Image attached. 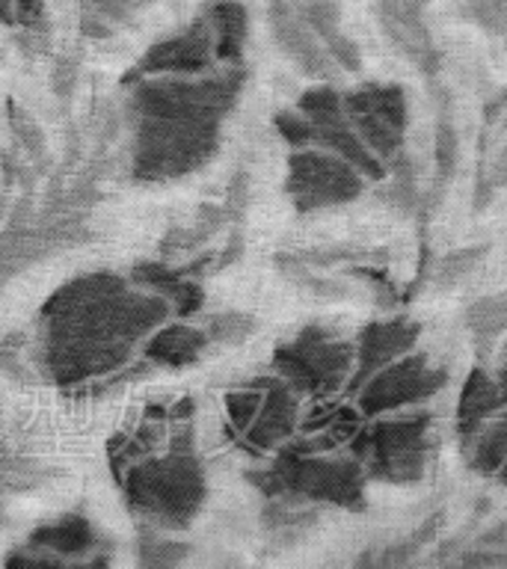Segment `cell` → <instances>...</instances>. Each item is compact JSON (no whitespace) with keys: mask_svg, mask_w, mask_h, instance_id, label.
Listing matches in <instances>:
<instances>
[{"mask_svg":"<svg viewBox=\"0 0 507 569\" xmlns=\"http://www.w3.org/2000/svg\"><path fill=\"white\" fill-rule=\"evenodd\" d=\"M169 315V300L119 276L96 273L53 293L42 311V362L53 382L74 386L122 368L133 347Z\"/></svg>","mask_w":507,"mask_h":569,"instance_id":"6da1fadb","label":"cell"},{"mask_svg":"<svg viewBox=\"0 0 507 569\" xmlns=\"http://www.w3.org/2000/svg\"><path fill=\"white\" fill-rule=\"evenodd\" d=\"M243 74L142 80L131 98L133 172L146 181L187 176L211 158L222 119L238 101Z\"/></svg>","mask_w":507,"mask_h":569,"instance_id":"7a4b0ae2","label":"cell"},{"mask_svg":"<svg viewBox=\"0 0 507 569\" xmlns=\"http://www.w3.org/2000/svg\"><path fill=\"white\" fill-rule=\"evenodd\" d=\"M122 489L137 516L160 528H185L205 501V475L190 448V433L172 436L163 457L133 462Z\"/></svg>","mask_w":507,"mask_h":569,"instance_id":"3957f363","label":"cell"},{"mask_svg":"<svg viewBox=\"0 0 507 569\" xmlns=\"http://www.w3.org/2000/svg\"><path fill=\"white\" fill-rule=\"evenodd\" d=\"M267 498H300L315 505H336L345 510H365V469L356 457H324V453L282 451L267 471L252 475Z\"/></svg>","mask_w":507,"mask_h":569,"instance_id":"277c9868","label":"cell"},{"mask_svg":"<svg viewBox=\"0 0 507 569\" xmlns=\"http://www.w3.org/2000/svg\"><path fill=\"white\" fill-rule=\"evenodd\" d=\"M430 412L374 421L371 427H359L350 436V451L362 462L365 478L409 487L425 478L430 462Z\"/></svg>","mask_w":507,"mask_h":569,"instance_id":"5b68a950","label":"cell"},{"mask_svg":"<svg viewBox=\"0 0 507 569\" xmlns=\"http://www.w3.org/2000/svg\"><path fill=\"white\" fill-rule=\"evenodd\" d=\"M356 347L327 327H306L276 347L274 368L297 395L329 398L354 377Z\"/></svg>","mask_w":507,"mask_h":569,"instance_id":"8992f818","label":"cell"},{"mask_svg":"<svg viewBox=\"0 0 507 569\" xmlns=\"http://www.w3.org/2000/svg\"><path fill=\"white\" fill-rule=\"evenodd\" d=\"M365 190V176L327 149H297L288 158L285 193L300 213L356 202Z\"/></svg>","mask_w":507,"mask_h":569,"instance_id":"52a82bcc","label":"cell"},{"mask_svg":"<svg viewBox=\"0 0 507 569\" xmlns=\"http://www.w3.org/2000/svg\"><path fill=\"white\" fill-rule=\"evenodd\" d=\"M345 116L359 140L368 146L382 167L404 151V131H407L409 107L407 92L400 83H362L341 96Z\"/></svg>","mask_w":507,"mask_h":569,"instance_id":"ba28073f","label":"cell"},{"mask_svg":"<svg viewBox=\"0 0 507 569\" xmlns=\"http://www.w3.org/2000/svg\"><path fill=\"white\" fill-rule=\"evenodd\" d=\"M448 371L434 365L427 353L400 356L356 389V403H359V416L362 418H380L395 409L412 407V403H425L439 389H445Z\"/></svg>","mask_w":507,"mask_h":569,"instance_id":"9c48e42d","label":"cell"},{"mask_svg":"<svg viewBox=\"0 0 507 569\" xmlns=\"http://www.w3.org/2000/svg\"><path fill=\"white\" fill-rule=\"evenodd\" d=\"M418 336H421V323L412 318H389L365 323L359 338H356V365L354 377H350V391L362 386L371 373L386 368L389 362L407 356L416 347Z\"/></svg>","mask_w":507,"mask_h":569,"instance_id":"30bf717a","label":"cell"},{"mask_svg":"<svg viewBox=\"0 0 507 569\" xmlns=\"http://www.w3.org/2000/svg\"><path fill=\"white\" fill-rule=\"evenodd\" d=\"M421 7L425 3L418 0H377V18H380L386 39L395 44V51L404 53L409 62H416L427 78H434L443 57L436 51L430 30L425 27Z\"/></svg>","mask_w":507,"mask_h":569,"instance_id":"8fae6325","label":"cell"},{"mask_svg":"<svg viewBox=\"0 0 507 569\" xmlns=\"http://www.w3.org/2000/svg\"><path fill=\"white\" fill-rule=\"evenodd\" d=\"M297 416H300V398H297V391L285 380H267L265 377V398H261V407H258L256 418L240 433V442L252 453L276 451L297 430Z\"/></svg>","mask_w":507,"mask_h":569,"instance_id":"7c38bea8","label":"cell"},{"mask_svg":"<svg viewBox=\"0 0 507 569\" xmlns=\"http://www.w3.org/2000/svg\"><path fill=\"white\" fill-rule=\"evenodd\" d=\"M213 60H217L213 33L208 18H205V21H196L185 33L155 44L146 53V60L140 62V74H199V71L211 69Z\"/></svg>","mask_w":507,"mask_h":569,"instance_id":"4fadbf2b","label":"cell"},{"mask_svg":"<svg viewBox=\"0 0 507 569\" xmlns=\"http://www.w3.org/2000/svg\"><path fill=\"white\" fill-rule=\"evenodd\" d=\"M274 30L285 53L300 66L311 78H329L332 74V57L327 48H320L318 33L311 30L309 21L300 16H294L288 9L276 7L274 12Z\"/></svg>","mask_w":507,"mask_h":569,"instance_id":"5bb4252c","label":"cell"},{"mask_svg":"<svg viewBox=\"0 0 507 569\" xmlns=\"http://www.w3.org/2000/svg\"><path fill=\"white\" fill-rule=\"evenodd\" d=\"M507 400L498 389V380H493L484 368H471L469 377L463 380L460 400H457V436L460 448L471 442V436L478 433L480 425L496 416L498 409H505Z\"/></svg>","mask_w":507,"mask_h":569,"instance_id":"9a60e30c","label":"cell"},{"mask_svg":"<svg viewBox=\"0 0 507 569\" xmlns=\"http://www.w3.org/2000/svg\"><path fill=\"white\" fill-rule=\"evenodd\" d=\"M306 21L318 33L332 62H338L345 71H362V53H359L350 36L341 33V7H338V0H311L309 9H306Z\"/></svg>","mask_w":507,"mask_h":569,"instance_id":"2e32d148","label":"cell"},{"mask_svg":"<svg viewBox=\"0 0 507 569\" xmlns=\"http://www.w3.org/2000/svg\"><path fill=\"white\" fill-rule=\"evenodd\" d=\"M208 345V336L202 329L193 327H158V332H151L142 345V356L149 362L169 365V368H181V365H190L199 359V353Z\"/></svg>","mask_w":507,"mask_h":569,"instance_id":"e0dca14e","label":"cell"},{"mask_svg":"<svg viewBox=\"0 0 507 569\" xmlns=\"http://www.w3.org/2000/svg\"><path fill=\"white\" fill-rule=\"evenodd\" d=\"M463 323L478 350H489V345L507 332V293H487L471 300L463 311Z\"/></svg>","mask_w":507,"mask_h":569,"instance_id":"ac0fdd59","label":"cell"},{"mask_svg":"<svg viewBox=\"0 0 507 569\" xmlns=\"http://www.w3.org/2000/svg\"><path fill=\"white\" fill-rule=\"evenodd\" d=\"M208 24H211L217 60H238L243 39H247V9L235 0L217 3L208 16Z\"/></svg>","mask_w":507,"mask_h":569,"instance_id":"d6986e66","label":"cell"},{"mask_svg":"<svg viewBox=\"0 0 507 569\" xmlns=\"http://www.w3.org/2000/svg\"><path fill=\"white\" fill-rule=\"evenodd\" d=\"M469 453V466L480 475H496L507 462V416L484 421L471 442L463 448Z\"/></svg>","mask_w":507,"mask_h":569,"instance_id":"ffe728a7","label":"cell"},{"mask_svg":"<svg viewBox=\"0 0 507 569\" xmlns=\"http://www.w3.org/2000/svg\"><path fill=\"white\" fill-rule=\"evenodd\" d=\"M30 546L48 551H62V555H80L96 546V533L89 528L87 519L80 516H66L62 522L44 525L30 537Z\"/></svg>","mask_w":507,"mask_h":569,"instance_id":"44dd1931","label":"cell"},{"mask_svg":"<svg viewBox=\"0 0 507 569\" xmlns=\"http://www.w3.org/2000/svg\"><path fill=\"white\" fill-rule=\"evenodd\" d=\"M137 282L149 284L160 297H167L169 306H178V311H196L199 309V302H202V291L196 288V284L185 282V279H178L176 273H169L163 267L158 264H149V267H140L137 270Z\"/></svg>","mask_w":507,"mask_h":569,"instance_id":"7402d4cb","label":"cell"},{"mask_svg":"<svg viewBox=\"0 0 507 569\" xmlns=\"http://www.w3.org/2000/svg\"><path fill=\"white\" fill-rule=\"evenodd\" d=\"M489 256V247L484 243H475V247H460L451 249V252H445L443 258H436L434 264V284L436 288H457L463 279H469L480 264H484V258Z\"/></svg>","mask_w":507,"mask_h":569,"instance_id":"603a6c76","label":"cell"},{"mask_svg":"<svg viewBox=\"0 0 507 569\" xmlns=\"http://www.w3.org/2000/svg\"><path fill=\"white\" fill-rule=\"evenodd\" d=\"M457 160H460V137L454 128L448 110L439 113L436 119V181L434 190L439 196L445 193V187L451 184L454 172H457Z\"/></svg>","mask_w":507,"mask_h":569,"instance_id":"cb8c5ba5","label":"cell"},{"mask_svg":"<svg viewBox=\"0 0 507 569\" xmlns=\"http://www.w3.org/2000/svg\"><path fill=\"white\" fill-rule=\"evenodd\" d=\"M386 178H389V202L404 213H416L418 208V178L412 160L400 151L398 158L391 160L389 169H386Z\"/></svg>","mask_w":507,"mask_h":569,"instance_id":"d4e9b609","label":"cell"},{"mask_svg":"<svg viewBox=\"0 0 507 569\" xmlns=\"http://www.w3.org/2000/svg\"><path fill=\"white\" fill-rule=\"evenodd\" d=\"M261 398H265V380H256L243 386V389H235L226 398V416H229V427L238 430V436L249 427V421L256 418L258 407H261Z\"/></svg>","mask_w":507,"mask_h":569,"instance_id":"484cf974","label":"cell"},{"mask_svg":"<svg viewBox=\"0 0 507 569\" xmlns=\"http://www.w3.org/2000/svg\"><path fill=\"white\" fill-rule=\"evenodd\" d=\"M469 16L480 30L507 39V0H469Z\"/></svg>","mask_w":507,"mask_h":569,"instance_id":"4316f807","label":"cell"},{"mask_svg":"<svg viewBox=\"0 0 507 569\" xmlns=\"http://www.w3.org/2000/svg\"><path fill=\"white\" fill-rule=\"evenodd\" d=\"M146 0H87L89 16L87 21H98V24H119L131 16L133 9H140Z\"/></svg>","mask_w":507,"mask_h":569,"instance_id":"83f0119b","label":"cell"},{"mask_svg":"<svg viewBox=\"0 0 507 569\" xmlns=\"http://www.w3.org/2000/svg\"><path fill=\"white\" fill-rule=\"evenodd\" d=\"M276 128H279L285 142L294 146V149H302V146L311 142V122L300 110H285V113L276 116Z\"/></svg>","mask_w":507,"mask_h":569,"instance_id":"f1b7e54d","label":"cell"},{"mask_svg":"<svg viewBox=\"0 0 507 569\" xmlns=\"http://www.w3.org/2000/svg\"><path fill=\"white\" fill-rule=\"evenodd\" d=\"M475 549H507V519H501V522H496L493 528H487V531H480L478 537H475Z\"/></svg>","mask_w":507,"mask_h":569,"instance_id":"f546056e","label":"cell"},{"mask_svg":"<svg viewBox=\"0 0 507 569\" xmlns=\"http://www.w3.org/2000/svg\"><path fill=\"white\" fill-rule=\"evenodd\" d=\"M457 563H475V567H507V555H496L493 549L469 551V555H460Z\"/></svg>","mask_w":507,"mask_h":569,"instance_id":"4dcf8cb0","label":"cell"},{"mask_svg":"<svg viewBox=\"0 0 507 569\" xmlns=\"http://www.w3.org/2000/svg\"><path fill=\"white\" fill-rule=\"evenodd\" d=\"M439 525H443V513H434V516H427L425 525L418 528L409 540L416 542V546H421V542H434L436 540V531H439Z\"/></svg>","mask_w":507,"mask_h":569,"instance_id":"1f68e13d","label":"cell"},{"mask_svg":"<svg viewBox=\"0 0 507 569\" xmlns=\"http://www.w3.org/2000/svg\"><path fill=\"white\" fill-rule=\"evenodd\" d=\"M12 7H16L18 21L30 24V21H36L39 12H42V0H12Z\"/></svg>","mask_w":507,"mask_h":569,"instance_id":"d6a6232c","label":"cell"},{"mask_svg":"<svg viewBox=\"0 0 507 569\" xmlns=\"http://www.w3.org/2000/svg\"><path fill=\"white\" fill-rule=\"evenodd\" d=\"M498 389L505 395L507 400V345H505V356H501V365H498Z\"/></svg>","mask_w":507,"mask_h":569,"instance_id":"836d02e7","label":"cell"},{"mask_svg":"<svg viewBox=\"0 0 507 569\" xmlns=\"http://www.w3.org/2000/svg\"><path fill=\"white\" fill-rule=\"evenodd\" d=\"M12 18H16L12 0H0V21H12Z\"/></svg>","mask_w":507,"mask_h":569,"instance_id":"e575fe53","label":"cell"},{"mask_svg":"<svg viewBox=\"0 0 507 569\" xmlns=\"http://www.w3.org/2000/svg\"><path fill=\"white\" fill-rule=\"evenodd\" d=\"M496 475H498V480H501V483H505V487H507V462H505V466H501V469L496 471Z\"/></svg>","mask_w":507,"mask_h":569,"instance_id":"d590c367","label":"cell"},{"mask_svg":"<svg viewBox=\"0 0 507 569\" xmlns=\"http://www.w3.org/2000/svg\"><path fill=\"white\" fill-rule=\"evenodd\" d=\"M418 3H427V0H418Z\"/></svg>","mask_w":507,"mask_h":569,"instance_id":"8d00e7d4","label":"cell"}]
</instances>
